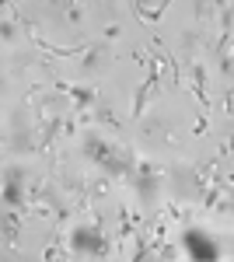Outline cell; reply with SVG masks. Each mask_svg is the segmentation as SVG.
<instances>
[{
	"instance_id": "cell-1",
	"label": "cell",
	"mask_w": 234,
	"mask_h": 262,
	"mask_svg": "<svg viewBox=\"0 0 234 262\" xmlns=\"http://www.w3.org/2000/svg\"><path fill=\"white\" fill-rule=\"evenodd\" d=\"M185 241H189V248H192V255H196V259H217V248H213V241L200 238L196 231H192Z\"/></svg>"
},
{
	"instance_id": "cell-2",
	"label": "cell",
	"mask_w": 234,
	"mask_h": 262,
	"mask_svg": "<svg viewBox=\"0 0 234 262\" xmlns=\"http://www.w3.org/2000/svg\"><path fill=\"white\" fill-rule=\"evenodd\" d=\"M73 245H77V248H95V252L101 248V245H98V238H88V234H77V238H73Z\"/></svg>"
},
{
	"instance_id": "cell-3",
	"label": "cell",
	"mask_w": 234,
	"mask_h": 262,
	"mask_svg": "<svg viewBox=\"0 0 234 262\" xmlns=\"http://www.w3.org/2000/svg\"><path fill=\"white\" fill-rule=\"evenodd\" d=\"M18 196H21V189H18V185H11V182H7V203H21Z\"/></svg>"
}]
</instances>
